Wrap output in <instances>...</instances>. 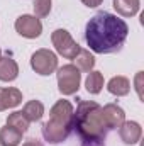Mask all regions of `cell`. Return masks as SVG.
I'll use <instances>...</instances> for the list:
<instances>
[{
  "instance_id": "52a82bcc",
  "label": "cell",
  "mask_w": 144,
  "mask_h": 146,
  "mask_svg": "<svg viewBox=\"0 0 144 146\" xmlns=\"http://www.w3.org/2000/svg\"><path fill=\"white\" fill-rule=\"evenodd\" d=\"M15 31H17V34H20L22 37L36 39L42 33V24H41V21L37 19L36 15L24 14V15L17 17V21H15Z\"/></svg>"
},
{
  "instance_id": "ac0fdd59",
  "label": "cell",
  "mask_w": 144,
  "mask_h": 146,
  "mask_svg": "<svg viewBox=\"0 0 144 146\" xmlns=\"http://www.w3.org/2000/svg\"><path fill=\"white\" fill-rule=\"evenodd\" d=\"M85 87H87L88 94H93V95L100 94L104 88V75L100 72H90L85 80Z\"/></svg>"
},
{
  "instance_id": "5bb4252c",
  "label": "cell",
  "mask_w": 144,
  "mask_h": 146,
  "mask_svg": "<svg viewBox=\"0 0 144 146\" xmlns=\"http://www.w3.org/2000/svg\"><path fill=\"white\" fill-rule=\"evenodd\" d=\"M75 60V66L80 70V72H92L93 66H95V56L88 51V49H80L78 54L73 58Z\"/></svg>"
},
{
  "instance_id": "7a4b0ae2",
  "label": "cell",
  "mask_w": 144,
  "mask_h": 146,
  "mask_svg": "<svg viewBox=\"0 0 144 146\" xmlns=\"http://www.w3.org/2000/svg\"><path fill=\"white\" fill-rule=\"evenodd\" d=\"M73 131L81 141H104L107 136V124L102 115V107L97 102L81 100L73 112Z\"/></svg>"
},
{
  "instance_id": "277c9868",
  "label": "cell",
  "mask_w": 144,
  "mask_h": 146,
  "mask_svg": "<svg viewBox=\"0 0 144 146\" xmlns=\"http://www.w3.org/2000/svg\"><path fill=\"white\" fill-rule=\"evenodd\" d=\"M58 90L63 95H73L78 92L80 88V82H81V73L75 65H65L61 68H58Z\"/></svg>"
},
{
  "instance_id": "8992f818",
  "label": "cell",
  "mask_w": 144,
  "mask_h": 146,
  "mask_svg": "<svg viewBox=\"0 0 144 146\" xmlns=\"http://www.w3.org/2000/svg\"><path fill=\"white\" fill-rule=\"evenodd\" d=\"M31 66L37 75L48 76L58 70V56L51 49H37L31 56Z\"/></svg>"
},
{
  "instance_id": "ba28073f",
  "label": "cell",
  "mask_w": 144,
  "mask_h": 146,
  "mask_svg": "<svg viewBox=\"0 0 144 146\" xmlns=\"http://www.w3.org/2000/svg\"><path fill=\"white\" fill-rule=\"evenodd\" d=\"M119 136H120L124 145H136V143H139V139L143 136L141 124L136 122V121H124V124L119 127Z\"/></svg>"
},
{
  "instance_id": "ffe728a7",
  "label": "cell",
  "mask_w": 144,
  "mask_h": 146,
  "mask_svg": "<svg viewBox=\"0 0 144 146\" xmlns=\"http://www.w3.org/2000/svg\"><path fill=\"white\" fill-rule=\"evenodd\" d=\"M141 78H143V72H139L136 75V90H137L139 99H143V94H141Z\"/></svg>"
},
{
  "instance_id": "603a6c76",
  "label": "cell",
  "mask_w": 144,
  "mask_h": 146,
  "mask_svg": "<svg viewBox=\"0 0 144 146\" xmlns=\"http://www.w3.org/2000/svg\"><path fill=\"white\" fill-rule=\"evenodd\" d=\"M22 146H42V145H41L37 139H27V141H26Z\"/></svg>"
},
{
  "instance_id": "7c38bea8",
  "label": "cell",
  "mask_w": 144,
  "mask_h": 146,
  "mask_svg": "<svg viewBox=\"0 0 144 146\" xmlns=\"http://www.w3.org/2000/svg\"><path fill=\"white\" fill-rule=\"evenodd\" d=\"M107 90L115 97H124L131 92V82L126 76H112L107 83Z\"/></svg>"
},
{
  "instance_id": "5b68a950",
  "label": "cell",
  "mask_w": 144,
  "mask_h": 146,
  "mask_svg": "<svg viewBox=\"0 0 144 146\" xmlns=\"http://www.w3.org/2000/svg\"><path fill=\"white\" fill-rule=\"evenodd\" d=\"M51 41H53V46L58 51V54H61L66 60H73L78 54V51L81 49L80 44L73 39L66 29H56L51 34Z\"/></svg>"
},
{
  "instance_id": "4fadbf2b",
  "label": "cell",
  "mask_w": 144,
  "mask_h": 146,
  "mask_svg": "<svg viewBox=\"0 0 144 146\" xmlns=\"http://www.w3.org/2000/svg\"><path fill=\"white\" fill-rule=\"evenodd\" d=\"M141 0H114V9L122 17H132L139 12Z\"/></svg>"
},
{
  "instance_id": "3957f363",
  "label": "cell",
  "mask_w": 144,
  "mask_h": 146,
  "mask_svg": "<svg viewBox=\"0 0 144 146\" xmlns=\"http://www.w3.org/2000/svg\"><path fill=\"white\" fill-rule=\"evenodd\" d=\"M73 109L70 100H58L49 110V121L42 124V136L48 143L58 145L68 139L73 131Z\"/></svg>"
},
{
  "instance_id": "8fae6325",
  "label": "cell",
  "mask_w": 144,
  "mask_h": 146,
  "mask_svg": "<svg viewBox=\"0 0 144 146\" xmlns=\"http://www.w3.org/2000/svg\"><path fill=\"white\" fill-rule=\"evenodd\" d=\"M19 75V65L10 56H0V80L2 82H14Z\"/></svg>"
},
{
  "instance_id": "d6986e66",
  "label": "cell",
  "mask_w": 144,
  "mask_h": 146,
  "mask_svg": "<svg viewBox=\"0 0 144 146\" xmlns=\"http://www.w3.org/2000/svg\"><path fill=\"white\" fill-rule=\"evenodd\" d=\"M34 14L37 19L49 15L51 12V0H34Z\"/></svg>"
},
{
  "instance_id": "9a60e30c",
  "label": "cell",
  "mask_w": 144,
  "mask_h": 146,
  "mask_svg": "<svg viewBox=\"0 0 144 146\" xmlns=\"http://www.w3.org/2000/svg\"><path fill=\"white\" fill-rule=\"evenodd\" d=\"M22 141V134L10 126L0 129V146H19Z\"/></svg>"
},
{
  "instance_id": "44dd1931",
  "label": "cell",
  "mask_w": 144,
  "mask_h": 146,
  "mask_svg": "<svg viewBox=\"0 0 144 146\" xmlns=\"http://www.w3.org/2000/svg\"><path fill=\"white\" fill-rule=\"evenodd\" d=\"M102 2H104V0H81V3H83V5H87V7H90V9L98 7Z\"/></svg>"
},
{
  "instance_id": "6da1fadb",
  "label": "cell",
  "mask_w": 144,
  "mask_h": 146,
  "mask_svg": "<svg viewBox=\"0 0 144 146\" xmlns=\"http://www.w3.org/2000/svg\"><path fill=\"white\" fill-rule=\"evenodd\" d=\"M129 34V26L117 15L100 10L97 12L85 27V41L93 53L110 54L120 51Z\"/></svg>"
},
{
  "instance_id": "e0dca14e",
  "label": "cell",
  "mask_w": 144,
  "mask_h": 146,
  "mask_svg": "<svg viewBox=\"0 0 144 146\" xmlns=\"http://www.w3.org/2000/svg\"><path fill=\"white\" fill-rule=\"evenodd\" d=\"M7 126H10L12 129L19 131L20 134H24V133L29 129V121L26 119V115H24L20 110H15V112L9 114V117H7Z\"/></svg>"
},
{
  "instance_id": "30bf717a",
  "label": "cell",
  "mask_w": 144,
  "mask_h": 146,
  "mask_svg": "<svg viewBox=\"0 0 144 146\" xmlns=\"http://www.w3.org/2000/svg\"><path fill=\"white\" fill-rule=\"evenodd\" d=\"M22 102V92L14 87L0 88V112L7 109H14Z\"/></svg>"
},
{
  "instance_id": "2e32d148",
  "label": "cell",
  "mask_w": 144,
  "mask_h": 146,
  "mask_svg": "<svg viewBox=\"0 0 144 146\" xmlns=\"http://www.w3.org/2000/svg\"><path fill=\"white\" fill-rule=\"evenodd\" d=\"M22 114L26 115V119L29 122H36V121H41L42 114H44V106L39 102V100H29L24 109H22Z\"/></svg>"
},
{
  "instance_id": "9c48e42d",
  "label": "cell",
  "mask_w": 144,
  "mask_h": 146,
  "mask_svg": "<svg viewBox=\"0 0 144 146\" xmlns=\"http://www.w3.org/2000/svg\"><path fill=\"white\" fill-rule=\"evenodd\" d=\"M102 115L108 129H117L126 121V112L117 104H107L105 107H102Z\"/></svg>"
},
{
  "instance_id": "7402d4cb",
  "label": "cell",
  "mask_w": 144,
  "mask_h": 146,
  "mask_svg": "<svg viewBox=\"0 0 144 146\" xmlns=\"http://www.w3.org/2000/svg\"><path fill=\"white\" fill-rule=\"evenodd\" d=\"M81 146H105L104 141H81Z\"/></svg>"
},
{
  "instance_id": "cb8c5ba5",
  "label": "cell",
  "mask_w": 144,
  "mask_h": 146,
  "mask_svg": "<svg viewBox=\"0 0 144 146\" xmlns=\"http://www.w3.org/2000/svg\"><path fill=\"white\" fill-rule=\"evenodd\" d=\"M0 56H2V49H0Z\"/></svg>"
}]
</instances>
